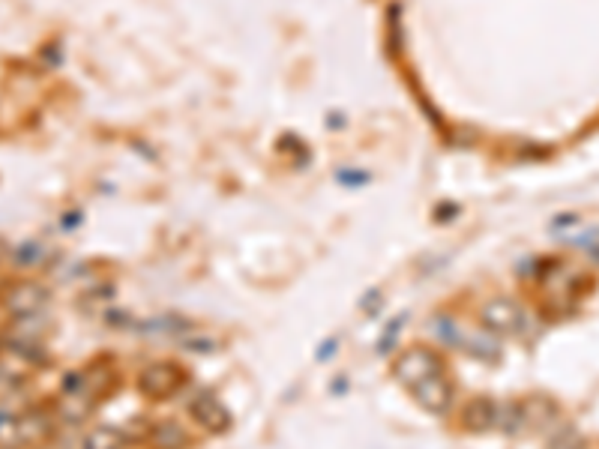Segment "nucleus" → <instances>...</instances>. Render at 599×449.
Wrapping results in <instances>:
<instances>
[{"instance_id":"1","label":"nucleus","mask_w":599,"mask_h":449,"mask_svg":"<svg viewBox=\"0 0 599 449\" xmlns=\"http://www.w3.org/2000/svg\"><path fill=\"white\" fill-rule=\"evenodd\" d=\"M396 378L429 414H447L453 405V381L447 378L444 360L432 348H408L396 366Z\"/></svg>"},{"instance_id":"2","label":"nucleus","mask_w":599,"mask_h":449,"mask_svg":"<svg viewBox=\"0 0 599 449\" xmlns=\"http://www.w3.org/2000/svg\"><path fill=\"white\" fill-rule=\"evenodd\" d=\"M114 387V369L105 363H90L87 369H78L66 378L60 399H57V417L63 423L84 420L105 396H111Z\"/></svg>"},{"instance_id":"3","label":"nucleus","mask_w":599,"mask_h":449,"mask_svg":"<svg viewBox=\"0 0 599 449\" xmlns=\"http://www.w3.org/2000/svg\"><path fill=\"white\" fill-rule=\"evenodd\" d=\"M36 366H39V360H36L33 345L6 342L0 348V393L18 390L36 372Z\"/></svg>"},{"instance_id":"4","label":"nucleus","mask_w":599,"mask_h":449,"mask_svg":"<svg viewBox=\"0 0 599 449\" xmlns=\"http://www.w3.org/2000/svg\"><path fill=\"white\" fill-rule=\"evenodd\" d=\"M483 324L501 336H519L522 327H525V309L510 300V297H498V300H489L483 306Z\"/></svg>"},{"instance_id":"5","label":"nucleus","mask_w":599,"mask_h":449,"mask_svg":"<svg viewBox=\"0 0 599 449\" xmlns=\"http://www.w3.org/2000/svg\"><path fill=\"white\" fill-rule=\"evenodd\" d=\"M186 384V375L171 366V363H159V366H147L138 378V390L147 396V399H168L174 396L180 387Z\"/></svg>"},{"instance_id":"6","label":"nucleus","mask_w":599,"mask_h":449,"mask_svg":"<svg viewBox=\"0 0 599 449\" xmlns=\"http://www.w3.org/2000/svg\"><path fill=\"white\" fill-rule=\"evenodd\" d=\"M48 303V291L36 282H15L6 294V309L15 315V318H24V315H39Z\"/></svg>"},{"instance_id":"7","label":"nucleus","mask_w":599,"mask_h":449,"mask_svg":"<svg viewBox=\"0 0 599 449\" xmlns=\"http://www.w3.org/2000/svg\"><path fill=\"white\" fill-rule=\"evenodd\" d=\"M192 417L201 423V426H207L210 432H225L228 429V411L222 408V402L219 399H213L210 393H201L195 402H192Z\"/></svg>"},{"instance_id":"8","label":"nucleus","mask_w":599,"mask_h":449,"mask_svg":"<svg viewBox=\"0 0 599 449\" xmlns=\"http://www.w3.org/2000/svg\"><path fill=\"white\" fill-rule=\"evenodd\" d=\"M0 449H24L21 438V414L0 408Z\"/></svg>"},{"instance_id":"9","label":"nucleus","mask_w":599,"mask_h":449,"mask_svg":"<svg viewBox=\"0 0 599 449\" xmlns=\"http://www.w3.org/2000/svg\"><path fill=\"white\" fill-rule=\"evenodd\" d=\"M126 438L117 429H90L72 449H123Z\"/></svg>"},{"instance_id":"10","label":"nucleus","mask_w":599,"mask_h":449,"mask_svg":"<svg viewBox=\"0 0 599 449\" xmlns=\"http://www.w3.org/2000/svg\"><path fill=\"white\" fill-rule=\"evenodd\" d=\"M465 417H468V429L483 432V429H489V426L495 423V405H492L489 399H477V402L465 411Z\"/></svg>"},{"instance_id":"11","label":"nucleus","mask_w":599,"mask_h":449,"mask_svg":"<svg viewBox=\"0 0 599 449\" xmlns=\"http://www.w3.org/2000/svg\"><path fill=\"white\" fill-rule=\"evenodd\" d=\"M3 255H6V246L0 243V261H3Z\"/></svg>"}]
</instances>
